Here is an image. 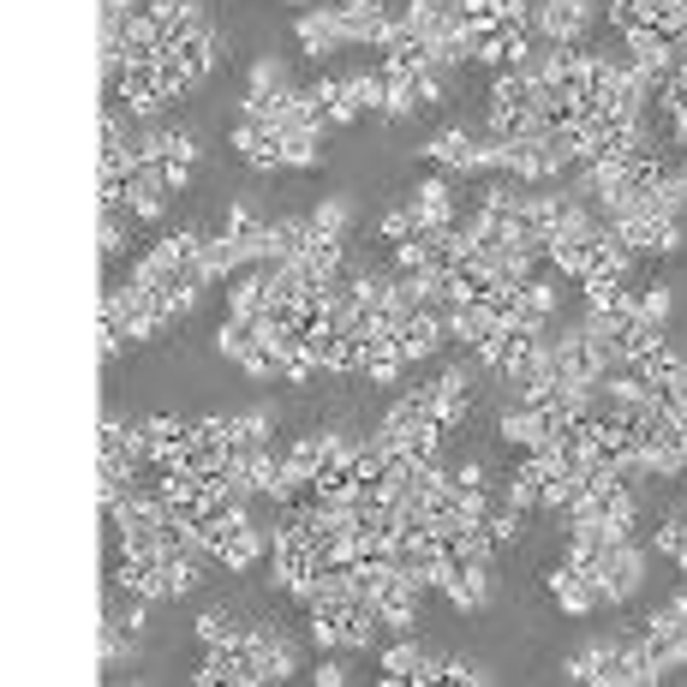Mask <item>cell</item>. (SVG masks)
Listing matches in <instances>:
<instances>
[{
	"label": "cell",
	"mask_w": 687,
	"mask_h": 687,
	"mask_svg": "<svg viewBox=\"0 0 687 687\" xmlns=\"http://www.w3.org/2000/svg\"><path fill=\"white\" fill-rule=\"evenodd\" d=\"M311 681H317V687H341V681H347V664H341L335 652H324V664L311 669Z\"/></svg>",
	"instance_id": "44"
},
{
	"label": "cell",
	"mask_w": 687,
	"mask_h": 687,
	"mask_svg": "<svg viewBox=\"0 0 687 687\" xmlns=\"http://www.w3.org/2000/svg\"><path fill=\"white\" fill-rule=\"evenodd\" d=\"M461 24H496V0H455Z\"/></svg>",
	"instance_id": "42"
},
{
	"label": "cell",
	"mask_w": 687,
	"mask_h": 687,
	"mask_svg": "<svg viewBox=\"0 0 687 687\" xmlns=\"http://www.w3.org/2000/svg\"><path fill=\"white\" fill-rule=\"evenodd\" d=\"M676 568H681V574H687V545H681V550H676Z\"/></svg>",
	"instance_id": "51"
},
{
	"label": "cell",
	"mask_w": 687,
	"mask_h": 687,
	"mask_svg": "<svg viewBox=\"0 0 687 687\" xmlns=\"http://www.w3.org/2000/svg\"><path fill=\"white\" fill-rule=\"evenodd\" d=\"M496 19H503V24H526V31H532V0H496Z\"/></svg>",
	"instance_id": "45"
},
{
	"label": "cell",
	"mask_w": 687,
	"mask_h": 687,
	"mask_svg": "<svg viewBox=\"0 0 687 687\" xmlns=\"http://www.w3.org/2000/svg\"><path fill=\"white\" fill-rule=\"evenodd\" d=\"M473 131H461V126H443V131H436V138L425 144V156H431V162L436 168H443V173H455V180H461V173H466V162H473Z\"/></svg>",
	"instance_id": "17"
},
{
	"label": "cell",
	"mask_w": 687,
	"mask_h": 687,
	"mask_svg": "<svg viewBox=\"0 0 687 687\" xmlns=\"http://www.w3.org/2000/svg\"><path fill=\"white\" fill-rule=\"evenodd\" d=\"M287 7H311V0H287Z\"/></svg>",
	"instance_id": "52"
},
{
	"label": "cell",
	"mask_w": 687,
	"mask_h": 687,
	"mask_svg": "<svg viewBox=\"0 0 687 687\" xmlns=\"http://www.w3.org/2000/svg\"><path fill=\"white\" fill-rule=\"evenodd\" d=\"M604 664H610V640H592V646H580L568 657V681H604Z\"/></svg>",
	"instance_id": "24"
},
{
	"label": "cell",
	"mask_w": 687,
	"mask_h": 687,
	"mask_svg": "<svg viewBox=\"0 0 687 687\" xmlns=\"http://www.w3.org/2000/svg\"><path fill=\"white\" fill-rule=\"evenodd\" d=\"M419 657H425V646H413V640H394V646L383 652V681H413Z\"/></svg>",
	"instance_id": "27"
},
{
	"label": "cell",
	"mask_w": 687,
	"mask_h": 687,
	"mask_svg": "<svg viewBox=\"0 0 687 687\" xmlns=\"http://www.w3.org/2000/svg\"><path fill=\"white\" fill-rule=\"evenodd\" d=\"M294 36H299V49L311 54V61H324V54L347 49L341 7H299V19H294Z\"/></svg>",
	"instance_id": "4"
},
{
	"label": "cell",
	"mask_w": 687,
	"mask_h": 687,
	"mask_svg": "<svg viewBox=\"0 0 687 687\" xmlns=\"http://www.w3.org/2000/svg\"><path fill=\"white\" fill-rule=\"evenodd\" d=\"M275 550V526H245V532H233L222 550H215V568H228V574H245V568H257L263 557Z\"/></svg>",
	"instance_id": "9"
},
{
	"label": "cell",
	"mask_w": 687,
	"mask_h": 687,
	"mask_svg": "<svg viewBox=\"0 0 687 687\" xmlns=\"http://www.w3.org/2000/svg\"><path fill=\"white\" fill-rule=\"evenodd\" d=\"M287 84H294V78H287L282 61H257L252 66V96H275V91H287Z\"/></svg>",
	"instance_id": "35"
},
{
	"label": "cell",
	"mask_w": 687,
	"mask_h": 687,
	"mask_svg": "<svg viewBox=\"0 0 687 687\" xmlns=\"http://www.w3.org/2000/svg\"><path fill=\"white\" fill-rule=\"evenodd\" d=\"M126 443H131L126 419H102V455H126Z\"/></svg>",
	"instance_id": "41"
},
{
	"label": "cell",
	"mask_w": 687,
	"mask_h": 687,
	"mask_svg": "<svg viewBox=\"0 0 687 687\" xmlns=\"http://www.w3.org/2000/svg\"><path fill=\"white\" fill-rule=\"evenodd\" d=\"M592 31V0H538L532 36L538 42H586Z\"/></svg>",
	"instance_id": "2"
},
{
	"label": "cell",
	"mask_w": 687,
	"mask_h": 687,
	"mask_svg": "<svg viewBox=\"0 0 687 687\" xmlns=\"http://www.w3.org/2000/svg\"><path fill=\"white\" fill-rule=\"evenodd\" d=\"M305 634L317 652H341V616H305Z\"/></svg>",
	"instance_id": "36"
},
{
	"label": "cell",
	"mask_w": 687,
	"mask_h": 687,
	"mask_svg": "<svg viewBox=\"0 0 687 687\" xmlns=\"http://www.w3.org/2000/svg\"><path fill=\"white\" fill-rule=\"evenodd\" d=\"M550 269L568 275V282H580V275L592 269V233H586V240H574V233H557V240H550Z\"/></svg>",
	"instance_id": "20"
},
{
	"label": "cell",
	"mask_w": 687,
	"mask_h": 687,
	"mask_svg": "<svg viewBox=\"0 0 687 687\" xmlns=\"http://www.w3.org/2000/svg\"><path fill=\"white\" fill-rule=\"evenodd\" d=\"M401 371H406V353H401V341H371V353H364V383H377V389H394L401 383Z\"/></svg>",
	"instance_id": "19"
},
{
	"label": "cell",
	"mask_w": 687,
	"mask_h": 687,
	"mask_svg": "<svg viewBox=\"0 0 687 687\" xmlns=\"http://www.w3.org/2000/svg\"><path fill=\"white\" fill-rule=\"evenodd\" d=\"M240 473H245V485H252L257 496H269V490H275V478H282V455H275V448H257V455L245 461Z\"/></svg>",
	"instance_id": "26"
},
{
	"label": "cell",
	"mask_w": 687,
	"mask_h": 687,
	"mask_svg": "<svg viewBox=\"0 0 687 687\" xmlns=\"http://www.w3.org/2000/svg\"><path fill=\"white\" fill-rule=\"evenodd\" d=\"M640 640H646V652H652V664L664 669H681L687 664V627H669V634H646V627H640Z\"/></svg>",
	"instance_id": "22"
},
{
	"label": "cell",
	"mask_w": 687,
	"mask_h": 687,
	"mask_svg": "<svg viewBox=\"0 0 687 687\" xmlns=\"http://www.w3.org/2000/svg\"><path fill=\"white\" fill-rule=\"evenodd\" d=\"M162 210H168V180H162V168H131L126 215H131V222H162Z\"/></svg>",
	"instance_id": "12"
},
{
	"label": "cell",
	"mask_w": 687,
	"mask_h": 687,
	"mask_svg": "<svg viewBox=\"0 0 687 687\" xmlns=\"http://www.w3.org/2000/svg\"><path fill=\"white\" fill-rule=\"evenodd\" d=\"M138 652V634L120 622V616H108L102 622V664H120V657H131Z\"/></svg>",
	"instance_id": "29"
},
{
	"label": "cell",
	"mask_w": 687,
	"mask_h": 687,
	"mask_svg": "<svg viewBox=\"0 0 687 687\" xmlns=\"http://www.w3.org/2000/svg\"><path fill=\"white\" fill-rule=\"evenodd\" d=\"M263 305H269V263H252V269H240V275L228 282V317L257 324Z\"/></svg>",
	"instance_id": "8"
},
{
	"label": "cell",
	"mask_w": 687,
	"mask_h": 687,
	"mask_svg": "<svg viewBox=\"0 0 687 687\" xmlns=\"http://www.w3.org/2000/svg\"><path fill=\"white\" fill-rule=\"evenodd\" d=\"M257 228H263V222H257V215H252V210H245V203H233V210H228V228H222V233H228V240H240V245H245V240H252V233H257Z\"/></svg>",
	"instance_id": "40"
},
{
	"label": "cell",
	"mask_w": 687,
	"mask_h": 687,
	"mask_svg": "<svg viewBox=\"0 0 687 687\" xmlns=\"http://www.w3.org/2000/svg\"><path fill=\"white\" fill-rule=\"evenodd\" d=\"M311 240V222L305 215H282V222H263V263H287L305 252Z\"/></svg>",
	"instance_id": "15"
},
{
	"label": "cell",
	"mask_w": 687,
	"mask_h": 687,
	"mask_svg": "<svg viewBox=\"0 0 687 687\" xmlns=\"http://www.w3.org/2000/svg\"><path fill=\"white\" fill-rule=\"evenodd\" d=\"M448 347V324H443V311H431V305H419V311H406V324H401V353L406 364H425L436 359Z\"/></svg>",
	"instance_id": "6"
},
{
	"label": "cell",
	"mask_w": 687,
	"mask_h": 687,
	"mask_svg": "<svg viewBox=\"0 0 687 687\" xmlns=\"http://www.w3.org/2000/svg\"><path fill=\"white\" fill-rule=\"evenodd\" d=\"M287 263H299V275L311 287H335L341 269H347V252H341V240H305V252L287 257Z\"/></svg>",
	"instance_id": "10"
},
{
	"label": "cell",
	"mask_w": 687,
	"mask_h": 687,
	"mask_svg": "<svg viewBox=\"0 0 687 687\" xmlns=\"http://www.w3.org/2000/svg\"><path fill=\"white\" fill-rule=\"evenodd\" d=\"M550 317H557V287L545 282V269H538V275H526V282H520V317H515V324L545 329Z\"/></svg>",
	"instance_id": "18"
},
{
	"label": "cell",
	"mask_w": 687,
	"mask_h": 687,
	"mask_svg": "<svg viewBox=\"0 0 687 687\" xmlns=\"http://www.w3.org/2000/svg\"><path fill=\"white\" fill-rule=\"evenodd\" d=\"M162 180H168V192H186L192 186V162H162Z\"/></svg>",
	"instance_id": "47"
},
{
	"label": "cell",
	"mask_w": 687,
	"mask_h": 687,
	"mask_svg": "<svg viewBox=\"0 0 687 687\" xmlns=\"http://www.w3.org/2000/svg\"><path fill=\"white\" fill-rule=\"evenodd\" d=\"M347 91L359 96V108H377V114H383V108H389V66L353 72V78H347Z\"/></svg>",
	"instance_id": "23"
},
{
	"label": "cell",
	"mask_w": 687,
	"mask_h": 687,
	"mask_svg": "<svg viewBox=\"0 0 687 687\" xmlns=\"http://www.w3.org/2000/svg\"><path fill=\"white\" fill-rule=\"evenodd\" d=\"M294 669H299V657H294V646H287L282 634H252V627H245V687L287 681Z\"/></svg>",
	"instance_id": "3"
},
{
	"label": "cell",
	"mask_w": 687,
	"mask_h": 687,
	"mask_svg": "<svg viewBox=\"0 0 687 687\" xmlns=\"http://www.w3.org/2000/svg\"><path fill=\"white\" fill-rule=\"evenodd\" d=\"M377 233H383V245L394 252L401 240H413V210H406V203H401V210H383V222H377Z\"/></svg>",
	"instance_id": "37"
},
{
	"label": "cell",
	"mask_w": 687,
	"mask_h": 687,
	"mask_svg": "<svg viewBox=\"0 0 687 687\" xmlns=\"http://www.w3.org/2000/svg\"><path fill=\"white\" fill-rule=\"evenodd\" d=\"M604 24L616 36H627L634 24H646V19H640V0H604Z\"/></svg>",
	"instance_id": "38"
},
{
	"label": "cell",
	"mask_w": 687,
	"mask_h": 687,
	"mask_svg": "<svg viewBox=\"0 0 687 687\" xmlns=\"http://www.w3.org/2000/svg\"><path fill=\"white\" fill-rule=\"evenodd\" d=\"M324 131H287L282 138V168H317L324 162Z\"/></svg>",
	"instance_id": "25"
},
{
	"label": "cell",
	"mask_w": 687,
	"mask_h": 687,
	"mask_svg": "<svg viewBox=\"0 0 687 687\" xmlns=\"http://www.w3.org/2000/svg\"><path fill=\"white\" fill-rule=\"evenodd\" d=\"M466 401H473V371H466V364H448V371L431 383V425L455 431L466 419Z\"/></svg>",
	"instance_id": "7"
},
{
	"label": "cell",
	"mask_w": 687,
	"mask_h": 687,
	"mask_svg": "<svg viewBox=\"0 0 687 687\" xmlns=\"http://www.w3.org/2000/svg\"><path fill=\"white\" fill-rule=\"evenodd\" d=\"M455 485H485V466H478V461H466V466H455Z\"/></svg>",
	"instance_id": "49"
},
{
	"label": "cell",
	"mask_w": 687,
	"mask_h": 687,
	"mask_svg": "<svg viewBox=\"0 0 687 687\" xmlns=\"http://www.w3.org/2000/svg\"><path fill=\"white\" fill-rule=\"evenodd\" d=\"M156 84H162V96L168 102H180L186 91H192V72H186V61H180V54H162V61H156Z\"/></svg>",
	"instance_id": "30"
},
{
	"label": "cell",
	"mask_w": 687,
	"mask_h": 687,
	"mask_svg": "<svg viewBox=\"0 0 687 687\" xmlns=\"http://www.w3.org/2000/svg\"><path fill=\"white\" fill-rule=\"evenodd\" d=\"M443 324H448V341H461V347H478L485 335H496V329H503V324H496V311H490L485 299H466V305H455V311H448Z\"/></svg>",
	"instance_id": "16"
},
{
	"label": "cell",
	"mask_w": 687,
	"mask_h": 687,
	"mask_svg": "<svg viewBox=\"0 0 687 687\" xmlns=\"http://www.w3.org/2000/svg\"><path fill=\"white\" fill-rule=\"evenodd\" d=\"M168 162H198V138H192V131H168Z\"/></svg>",
	"instance_id": "46"
},
{
	"label": "cell",
	"mask_w": 687,
	"mask_h": 687,
	"mask_svg": "<svg viewBox=\"0 0 687 687\" xmlns=\"http://www.w3.org/2000/svg\"><path fill=\"white\" fill-rule=\"evenodd\" d=\"M413 681H419V687H431V681H448V657L425 652V657H419V669H413Z\"/></svg>",
	"instance_id": "43"
},
{
	"label": "cell",
	"mask_w": 687,
	"mask_h": 687,
	"mask_svg": "<svg viewBox=\"0 0 687 687\" xmlns=\"http://www.w3.org/2000/svg\"><path fill=\"white\" fill-rule=\"evenodd\" d=\"M669 305H676V299H669V287L664 282H646V287H640V324L664 329L669 324Z\"/></svg>",
	"instance_id": "33"
},
{
	"label": "cell",
	"mask_w": 687,
	"mask_h": 687,
	"mask_svg": "<svg viewBox=\"0 0 687 687\" xmlns=\"http://www.w3.org/2000/svg\"><path fill=\"white\" fill-rule=\"evenodd\" d=\"M192 634H198V646H228V640L240 634V627H233L228 610H203V616L192 622Z\"/></svg>",
	"instance_id": "31"
},
{
	"label": "cell",
	"mask_w": 687,
	"mask_h": 687,
	"mask_svg": "<svg viewBox=\"0 0 687 687\" xmlns=\"http://www.w3.org/2000/svg\"><path fill=\"white\" fill-rule=\"evenodd\" d=\"M669 144H681V150H687V114H669Z\"/></svg>",
	"instance_id": "50"
},
{
	"label": "cell",
	"mask_w": 687,
	"mask_h": 687,
	"mask_svg": "<svg viewBox=\"0 0 687 687\" xmlns=\"http://www.w3.org/2000/svg\"><path fill=\"white\" fill-rule=\"evenodd\" d=\"M681 180H687V162H681Z\"/></svg>",
	"instance_id": "53"
},
{
	"label": "cell",
	"mask_w": 687,
	"mask_h": 687,
	"mask_svg": "<svg viewBox=\"0 0 687 687\" xmlns=\"http://www.w3.org/2000/svg\"><path fill=\"white\" fill-rule=\"evenodd\" d=\"M443 598L455 610H466V616H473V610H485V598H490V562H461L455 574H448Z\"/></svg>",
	"instance_id": "14"
},
{
	"label": "cell",
	"mask_w": 687,
	"mask_h": 687,
	"mask_svg": "<svg viewBox=\"0 0 687 687\" xmlns=\"http://www.w3.org/2000/svg\"><path fill=\"white\" fill-rule=\"evenodd\" d=\"M538 108V84L520 66L490 72V114H532Z\"/></svg>",
	"instance_id": "11"
},
{
	"label": "cell",
	"mask_w": 687,
	"mask_h": 687,
	"mask_svg": "<svg viewBox=\"0 0 687 687\" xmlns=\"http://www.w3.org/2000/svg\"><path fill=\"white\" fill-rule=\"evenodd\" d=\"M252 341H257V335H252V324H240V317H228V324L215 329V353L233 359V364H240L245 353H252Z\"/></svg>",
	"instance_id": "28"
},
{
	"label": "cell",
	"mask_w": 687,
	"mask_h": 687,
	"mask_svg": "<svg viewBox=\"0 0 687 687\" xmlns=\"http://www.w3.org/2000/svg\"><path fill=\"white\" fill-rule=\"evenodd\" d=\"M616 228H622V240L634 245V257H664V252L681 245V215H627Z\"/></svg>",
	"instance_id": "5"
},
{
	"label": "cell",
	"mask_w": 687,
	"mask_h": 687,
	"mask_svg": "<svg viewBox=\"0 0 687 687\" xmlns=\"http://www.w3.org/2000/svg\"><path fill=\"white\" fill-rule=\"evenodd\" d=\"M681 545H687L681 520H657V532H652V550H657V557H676Z\"/></svg>",
	"instance_id": "39"
},
{
	"label": "cell",
	"mask_w": 687,
	"mask_h": 687,
	"mask_svg": "<svg viewBox=\"0 0 687 687\" xmlns=\"http://www.w3.org/2000/svg\"><path fill=\"white\" fill-rule=\"evenodd\" d=\"M520 526H526V515H520V508H490V520H485V532L496 538V545H515V538H520Z\"/></svg>",
	"instance_id": "34"
},
{
	"label": "cell",
	"mask_w": 687,
	"mask_h": 687,
	"mask_svg": "<svg viewBox=\"0 0 687 687\" xmlns=\"http://www.w3.org/2000/svg\"><path fill=\"white\" fill-rule=\"evenodd\" d=\"M646 574H652V550H640L634 538H616V545L598 557V598L616 610V604H627V598L646 586Z\"/></svg>",
	"instance_id": "1"
},
{
	"label": "cell",
	"mask_w": 687,
	"mask_h": 687,
	"mask_svg": "<svg viewBox=\"0 0 687 687\" xmlns=\"http://www.w3.org/2000/svg\"><path fill=\"white\" fill-rule=\"evenodd\" d=\"M448 681H461V687H485V669H478V664H448Z\"/></svg>",
	"instance_id": "48"
},
{
	"label": "cell",
	"mask_w": 687,
	"mask_h": 687,
	"mask_svg": "<svg viewBox=\"0 0 687 687\" xmlns=\"http://www.w3.org/2000/svg\"><path fill=\"white\" fill-rule=\"evenodd\" d=\"M269 448V413H228V466H245Z\"/></svg>",
	"instance_id": "13"
},
{
	"label": "cell",
	"mask_w": 687,
	"mask_h": 687,
	"mask_svg": "<svg viewBox=\"0 0 687 687\" xmlns=\"http://www.w3.org/2000/svg\"><path fill=\"white\" fill-rule=\"evenodd\" d=\"M305 222H311V240H347V228H353V203H347V198H324Z\"/></svg>",
	"instance_id": "21"
},
{
	"label": "cell",
	"mask_w": 687,
	"mask_h": 687,
	"mask_svg": "<svg viewBox=\"0 0 687 687\" xmlns=\"http://www.w3.org/2000/svg\"><path fill=\"white\" fill-rule=\"evenodd\" d=\"M131 215H102V228H96V245H102V257H126L131 252Z\"/></svg>",
	"instance_id": "32"
}]
</instances>
